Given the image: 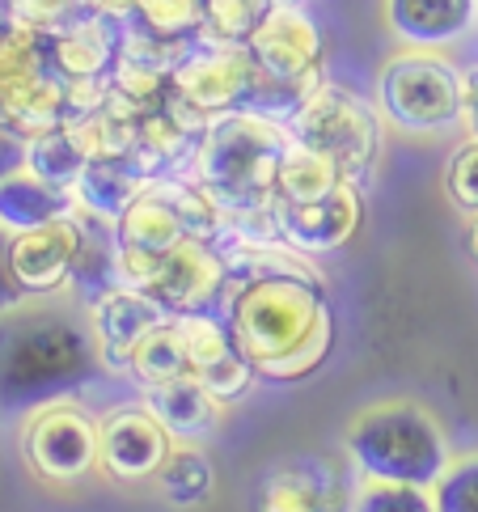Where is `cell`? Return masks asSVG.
Instances as JSON below:
<instances>
[{
	"label": "cell",
	"mask_w": 478,
	"mask_h": 512,
	"mask_svg": "<svg viewBox=\"0 0 478 512\" xmlns=\"http://www.w3.org/2000/svg\"><path fill=\"white\" fill-rule=\"evenodd\" d=\"M462 127L478 140V64L462 68Z\"/></svg>",
	"instance_id": "cell-36"
},
{
	"label": "cell",
	"mask_w": 478,
	"mask_h": 512,
	"mask_svg": "<svg viewBox=\"0 0 478 512\" xmlns=\"http://www.w3.org/2000/svg\"><path fill=\"white\" fill-rule=\"evenodd\" d=\"M377 111L411 136H432L462 123V68L440 51L402 47L377 77Z\"/></svg>",
	"instance_id": "cell-5"
},
{
	"label": "cell",
	"mask_w": 478,
	"mask_h": 512,
	"mask_svg": "<svg viewBox=\"0 0 478 512\" xmlns=\"http://www.w3.org/2000/svg\"><path fill=\"white\" fill-rule=\"evenodd\" d=\"M106 373L89 314L51 297L0 314V415H26L55 398H77Z\"/></svg>",
	"instance_id": "cell-3"
},
{
	"label": "cell",
	"mask_w": 478,
	"mask_h": 512,
	"mask_svg": "<svg viewBox=\"0 0 478 512\" xmlns=\"http://www.w3.org/2000/svg\"><path fill=\"white\" fill-rule=\"evenodd\" d=\"M102 424L77 398H55L26 411L22 419V457L43 483H81L98 466Z\"/></svg>",
	"instance_id": "cell-9"
},
{
	"label": "cell",
	"mask_w": 478,
	"mask_h": 512,
	"mask_svg": "<svg viewBox=\"0 0 478 512\" xmlns=\"http://www.w3.org/2000/svg\"><path fill=\"white\" fill-rule=\"evenodd\" d=\"M149 182H153V174L144 170L136 157H94L85 166L81 182L72 187V199H77L81 212H94L102 221L115 225L119 216L144 195Z\"/></svg>",
	"instance_id": "cell-21"
},
{
	"label": "cell",
	"mask_w": 478,
	"mask_h": 512,
	"mask_svg": "<svg viewBox=\"0 0 478 512\" xmlns=\"http://www.w3.org/2000/svg\"><path fill=\"white\" fill-rule=\"evenodd\" d=\"M89 149L85 140L77 136V127H55V132H43V136H30V153H26V170L39 174L43 182L60 191H72L81 182L85 166H89Z\"/></svg>",
	"instance_id": "cell-27"
},
{
	"label": "cell",
	"mask_w": 478,
	"mask_h": 512,
	"mask_svg": "<svg viewBox=\"0 0 478 512\" xmlns=\"http://www.w3.org/2000/svg\"><path fill=\"white\" fill-rule=\"evenodd\" d=\"M85 314H89V326H94V335H98L106 373H127L132 369V356H136L140 339L165 322L161 305H153L132 284L106 288L102 297H94L85 305Z\"/></svg>",
	"instance_id": "cell-17"
},
{
	"label": "cell",
	"mask_w": 478,
	"mask_h": 512,
	"mask_svg": "<svg viewBox=\"0 0 478 512\" xmlns=\"http://www.w3.org/2000/svg\"><path fill=\"white\" fill-rule=\"evenodd\" d=\"M436 512H478V449L453 457L449 470L432 487Z\"/></svg>",
	"instance_id": "cell-32"
},
{
	"label": "cell",
	"mask_w": 478,
	"mask_h": 512,
	"mask_svg": "<svg viewBox=\"0 0 478 512\" xmlns=\"http://www.w3.org/2000/svg\"><path fill=\"white\" fill-rule=\"evenodd\" d=\"M199 136H191L165 106L157 102L153 111H144L136 119V161L153 178H178L187 174L191 157H195Z\"/></svg>",
	"instance_id": "cell-23"
},
{
	"label": "cell",
	"mask_w": 478,
	"mask_h": 512,
	"mask_svg": "<svg viewBox=\"0 0 478 512\" xmlns=\"http://www.w3.org/2000/svg\"><path fill=\"white\" fill-rule=\"evenodd\" d=\"M170 85L187 102H195L208 119H216V115H233V111H254L263 72L246 47L199 39L187 51V60L174 68Z\"/></svg>",
	"instance_id": "cell-12"
},
{
	"label": "cell",
	"mask_w": 478,
	"mask_h": 512,
	"mask_svg": "<svg viewBox=\"0 0 478 512\" xmlns=\"http://www.w3.org/2000/svg\"><path fill=\"white\" fill-rule=\"evenodd\" d=\"M5 5H9V0H0V9H5ZM85 5H89V9H115L119 0H85Z\"/></svg>",
	"instance_id": "cell-37"
},
{
	"label": "cell",
	"mask_w": 478,
	"mask_h": 512,
	"mask_svg": "<svg viewBox=\"0 0 478 512\" xmlns=\"http://www.w3.org/2000/svg\"><path fill=\"white\" fill-rule=\"evenodd\" d=\"M271 9H288V5H305V0H267Z\"/></svg>",
	"instance_id": "cell-38"
},
{
	"label": "cell",
	"mask_w": 478,
	"mask_h": 512,
	"mask_svg": "<svg viewBox=\"0 0 478 512\" xmlns=\"http://www.w3.org/2000/svg\"><path fill=\"white\" fill-rule=\"evenodd\" d=\"M288 144H292V132L284 123L254 111L216 115L208 123V132L199 136L187 178L229 216L225 254L242 246L280 242L271 204H275V178H280V161L288 153Z\"/></svg>",
	"instance_id": "cell-2"
},
{
	"label": "cell",
	"mask_w": 478,
	"mask_h": 512,
	"mask_svg": "<svg viewBox=\"0 0 478 512\" xmlns=\"http://www.w3.org/2000/svg\"><path fill=\"white\" fill-rule=\"evenodd\" d=\"M229 259L225 322L263 381L318 373L335 347V309L322 276L284 242L242 246Z\"/></svg>",
	"instance_id": "cell-1"
},
{
	"label": "cell",
	"mask_w": 478,
	"mask_h": 512,
	"mask_svg": "<svg viewBox=\"0 0 478 512\" xmlns=\"http://www.w3.org/2000/svg\"><path fill=\"white\" fill-rule=\"evenodd\" d=\"M77 254H81V216L77 212L60 216V221H51V225H39V229L9 233L13 276L30 301L60 297L64 288H72Z\"/></svg>",
	"instance_id": "cell-13"
},
{
	"label": "cell",
	"mask_w": 478,
	"mask_h": 512,
	"mask_svg": "<svg viewBox=\"0 0 478 512\" xmlns=\"http://www.w3.org/2000/svg\"><path fill=\"white\" fill-rule=\"evenodd\" d=\"M140 402L157 415V424L170 432L174 445H204L220 428V415H225V402L199 377H178V381H165V386H149V390H140Z\"/></svg>",
	"instance_id": "cell-20"
},
{
	"label": "cell",
	"mask_w": 478,
	"mask_h": 512,
	"mask_svg": "<svg viewBox=\"0 0 478 512\" xmlns=\"http://www.w3.org/2000/svg\"><path fill=\"white\" fill-rule=\"evenodd\" d=\"M110 13H119V22L127 26L157 34V39H174V43L204 39V5L199 0H119Z\"/></svg>",
	"instance_id": "cell-26"
},
{
	"label": "cell",
	"mask_w": 478,
	"mask_h": 512,
	"mask_svg": "<svg viewBox=\"0 0 478 512\" xmlns=\"http://www.w3.org/2000/svg\"><path fill=\"white\" fill-rule=\"evenodd\" d=\"M275 233L297 254H330L343 250L364 225V191L343 182L339 191L314 204H271Z\"/></svg>",
	"instance_id": "cell-15"
},
{
	"label": "cell",
	"mask_w": 478,
	"mask_h": 512,
	"mask_svg": "<svg viewBox=\"0 0 478 512\" xmlns=\"http://www.w3.org/2000/svg\"><path fill=\"white\" fill-rule=\"evenodd\" d=\"M182 339H187V352H191V364H195V377L225 402H237L254 390V364L242 356V347L233 343V331L225 314H182L174 318Z\"/></svg>",
	"instance_id": "cell-16"
},
{
	"label": "cell",
	"mask_w": 478,
	"mask_h": 512,
	"mask_svg": "<svg viewBox=\"0 0 478 512\" xmlns=\"http://www.w3.org/2000/svg\"><path fill=\"white\" fill-rule=\"evenodd\" d=\"M127 377H136V386H140V390L165 386V381H178V377H195V364H191V352H187V339H182V331H178V322H174V318H165L157 331H149V335L140 339Z\"/></svg>",
	"instance_id": "cell-25"
},
{
	"label": "cell",
	"mask_w": 478,
	"mask_h": 512,
	"mask_svg": "<svg viewBox=\"0 0 478 512\" xmlns=\"http://www.w3.org/2000/svg\"><path fill=\"white\" fill-rule=\"evenodd\" d=\"M360 470L347 453H301L271 466L250 512H352Z\"/></svg>",
	"instance_id": "cell-10"
},
{
	"label": "cell",
	"mask_w": 478,
	"mask_h": 512,
	"mask_svg": "<svg viewBox=\"0 0 478 512\" xmlns=\"http://www.w3.org/2000/svg\"><path fill=\"white\" fill-rule=\"evenodd\" d=\"M0 119L22 136L55 132L72 119L68 81L51 64L43 34L0 17Z\"/></svg>",
	"instance_id": "cell-7"
},
{
	"label": "cell",
	"mask_w": 478,
	"mask_h": 512,
	"mask_svg": "<svg viewBox=\"0 0 478 512\" xmlns=\"http://www.w3.org/2000/svg\"><path fill=\"white\" fill-rule=\"evenodd\" d=\"M246 51L267 81L297 89L305 98L326 85V39L305 5L271 9L263 17V26L250 34Z\"/></svg>",
	"instance_id": "cell-11"
},
{
	"label": "cell",
	"mask_w": 478,
	"mask_h": 512,
	"mask_svg": "<svg viewBox=\"0 0 478 512\" xmlns=\"http://www.w3.org/2000/svg\"><path fill=\"white\" fill-rule=\"evenodd\" d=\"M174 441L170 432L157 424V415L132 402V407H115L102 419V449H98V466L106 479L115 483H144L157 479L165 457H170Z\"/></svg>",
	"instance_id": "cell-14"
},
{
	"label": "cell",
	"mask_w": 478,
	"mask_h": 512,
	"mask_svg": "<svg viewBox=\"0 0 478 512\" xmlns=\"http://www.w3.org/2000/svg\"><path fill=\"white\" fill-rule=\"evenodd\" d=\"M288 132L292 140L335 161L343 182L360 191L373 182L381 161V111H373V102H364L347 85L326 81L322 89H314L301 111L288 119Z\"/></svg>",
	"instance_id": "cell-6"
},
{
	"label": "cell",
	"mask_w": 478,
	"mask_h": 512,
	"mask_svg": "<svg viewBox=\"0 0 478 512\" xmlns=\"http://www.w3.org/2000/svg\"><path fill=\"white\" fill-rule=\"evenodd\" d=\"M199 5H204V39L237 47H246L250 34L271 13L267 0H199Z\"/></svg>",
	"instance_id": "cell-29"
},
{
	"label": "cell",
	"mask_w": 478,
	"mask_h": 512,
	"mask_svg": "<svg viewBox=\"0 0 478 512\" xmlns=\"http://www.w3.org/2000/svg\"><path fill=\"white\" fill-rule=\"evenodd\" d=\"M72 212H77L72 191L51 187L39 174L17 170L9 178H0V229L5 233L39 229V225L60 221V216H72Z\"/></svg>",
	"instance_id": "cell-22"
},
{
	"label": "cell",
	"mask_w": 478,
	"mask_h": 512,
	"mask_svg": "<svg viewBox=\"0 0 478 512\" xmlns=\"http://www.w3.org/2000/svg\"><path fill=\"white\" fill-rule=\"evenodd\" d=\"M26 153H30V136H22L13 123L0 119V178L26 170Z\"/></svg>",
	"instance_id": "cell-34"
},
{
	"label": "cell",
	"mask_w": 478,
	"mask_h": 512,
	"mask_svg": "<svg viewBox=\"0 0 478 512\" xmlns=\"http://www.w3.org/2000/svg\"><path fill=\"white\" fill-rule=\"evenodd\" d=\"M30 297L22 292V284H17L13 276V259H9V233L0 229V314H9V309L26 305Z\"/></svg>",
	"instance_id": "cell-35"
},
{
	"label": "cell",
	"mask_w": 478,
	"mask_h": 512,
	"mask_svg": "<svg viewBox=\"0 0 478 512\" xmlns=\"http://www.w3.org/2000/svg\"><path fill=\"white\" fill-rule=\"evenodd\" d=\"M0 17H5V9H0Z\"/></svg>",
	"instance_id": "cell-39"
},
{
	"label": "cell",
	"mask_w": 478,
	"mask_h": 512,
	"mask_svg": "<svg viewBox=\"0 0 478 512\" xmlns=\"http://www.w3.org/2000/svg\"><path fill=\"white\" fill-rule=\"evenodd\" d=\"M385 26L398 43L440 51L478 26V0H385Z\"/></svg>",
	"instance_id": "cell-19"
},
{
	"label": "cell",
	"mask_w": 478,
	"mask_h": 512,
	"mask_svg": "<svg viewBox=\"0 0 478 512\" xmlns=\"http://www.w3.org/2000/svg\"><path fill=\"white\" fill-rule=\"evenodd\" d=\"M157 479H161L165 500L178 504V508H199V504H208L212 491H216L212 457L199 449V445H174Z\"/></svg>",
	"instance_id": "cell-28"
},
{
	"label": "cell",
	"mask_w": 478,
	"mask_h": 512,
	"mask_svg": "<svg viewBox=\"0 0 478 512\" xmlns=\"http://www.w3.org/2000/svg\"><path fill=\"white\" fill-rule=\"evenodd\" d=\"M51 47V64L55 72L77 85V81H110V72L119 64V47H123V22L110 9H89L77 17L68 30H60Z\"/></svg>",
	"instance_id": "cell-18"
},
{
	"label": "cell",
	"mask_w": 478,
	"mask_h": 512,
	"mask_svg": "<svg viewBox=\"0 0 478 512\" xmlns=\"http://www.w3.org/2000/svg\"><path fill=\"white\" fill-rule=\"evenodd\" d=\"M445 195L457 212H466V216L478 212V140L474 136H466V144H457V153L449 157Z\"/></svg>",
	"instance_id": "cell-33"
},
{
	"label": "cell",
	"mask_w": 478,
	"mask_h": 512,
	"mask_svg": "<svg viewBox=\"0 0 478 512\" xmlns=\"http://www.w3.org/2000/svg\"><path fill=\"white\" fill-rule=\"evenodd\" d=\"M343 453L364 479L436 487L449 470V436L419 402H377L364 407L343 432Z\"/></svg>",
	"instance_id": "cell-4"
},
{
	"label": "cell",
	"mask_w": 478,
	"mask_h": 512,
	"mask_svg": "<svg viewBox=\"0 0 478 512\" xmlns=\"http://www.w3.org/2000/svg\"><path fill=\"white\" fill-rule=\"evenodd\" d=\"M127 284L140 288L153 305H161L165 318L182 314H225L229 297V259L225 250L204 242V237H187L178 250L165 259L140 267Z\"/></svg>",
	"instance_id": "cell-8"
},
{
	"label": "cell",
	"mask_w": 478,
	"mask_h": 512,
	"mask_svg": "<svg viewBox=\"0 0 478 512\" xmlns=\"http://www.w3.org/2000/svg\"><path fill=\"white\" fill-rule=\"evenodd\" d=\"M352 512H436V500H432V487L385 483V479H364L360 474Z\"/></svg>",
	"instance_id": "cell-30"
},
{
	"label": "cell",
	"mask_w": 478,
	"mask_h": 512,
	"mask_svg": "<svg viewBox=\"0 0 478 512\" xmlns=\"http://www.w3.org/2000/svg\"><path fill=\"white\" fill-rule=\"evenodd\" d=\"M85 13H89L85 0H9V5H5L9 22L43 34V39H55V34L68 30Z\"/></svg>",
	"instance_id": "cell-31"
},
{
	"label": "cell",
	"mask_w": 478,
	"mask_h": 512,
	"mask_svg": "<svg viewBox=\"0 0 478 512\" xmlns=\"http://www.w3.org/2000/svg\"><path fill=\"white\" fill-rule=\"evenodd\" d=\"M343 187L339 166L326 153L309 149V144L292 140L280 161V178H275V204H314L330 191Z\"/></svg>",
	"instance_id": "cell-24"
}]
</instances>
